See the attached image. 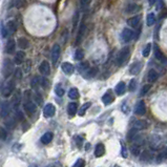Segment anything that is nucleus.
Masks as SVG:
<instances>
[{"label":"nucleus","mask_w":167,"mask_h":167,"mask_svg":"<svg viewBox=\"0 0 167 167\" xmlns=\"http://www.w3.org/2000/svg\"><path fill=\"white\" fill-rule=\"evenodd\" d=\"M130 55V50L129 47H123L119 53H118L117 57H116V64L118 66H122L124 65L125 62L128 60Z\"/></svg>","instance_id":"obj_1"},{"label":"nucleus","mask_w":167,"mask_h":167,"mask_svg":"<svg viewBox=\"0 0 167 167\" xmlns=\"http://www.w3.org/2000/svg\"><path fill=\"white\" fill-rule=\"evenodd\" d=\"M14 89H15V81L14 80L6 81V83L2 85V89H1L2 96L7 98V97H10L13 92H14Z\"/></svg>","instance_id":"obj_2"},{"label":"nucleus","mask_w":167,"mask_h":167,"mask_svg":"<svg viewBox=\"0 0 167 167\" xmlns=\"http://www.w3.org/2000/svg\"><path fill=\"white\" fill-rule=\"evenodd\" d=\"M2 73H3L4 78H9V77L14 73V64H13V62L10 59H6V60L3 61Z\"/></svg>","instance_id":"obj_3"},{"label":"nucleus","mask_w":167,"mask_h":167,"mask_svg":"<svg viewBox=\"0 0 167 167\" xmlns=\"http://www.w3.org/2000/svg\"><path fill=\"white\" fill-rule=\"evenodd\" d=\"M133 38V31H132L130 29H124L121 33V39L122 42H129L132 41V39Z\"/></svg>","instance_id":"obj_4"},{"label":"nucleus","mask_w":167,"mask_h":167,"mask_svg":"<svg viewBox=\"0 0 167 167\" xmlns=\"http://www.w3.org/2000/svg\"><path fill=\"white\" fill-rule=\"evenodd\" d=\"M23 108H24V110L29 115H33L36 112V109H37V106H36V104L34 103V102L30 101L29 100V101L24 102V104H23Z\"/></svg>","instance_id":"obj_5"},{"label":"nucleus","mask_w":167,"mask_h":167,"mask_svg":"<svg viewBox=\"0 0 167 167\" xmlns=\"http://www.w3.org/2000/svg\"><path fill=\"white\" fill-rule=\"evenodd\" d=\"M60 46L58 44H55L53 46V50H52V61H53V64L56 65L59 60V57H60Z\"/></svg>","instance_id":"obj_6"},{"label":"nucleus","mask_w":167,"mask_h":167,"mask_svg":"<svg viewBox=\"0 0 167 167\" xmlns=\"http://www.w3.org/2000/svg\"><path fill=\"white\" fill-rule=\"evenodd\" d=\"M11 112V103L9 101H2L1 103V117L6 118Z\"/></svg>","instance_id":"obj_7"},{"label":"nucleus","mask_w":167,"mask_h":167,"mask_svg":"<svg viewBox=\"0 0 167 167\" xmlns=\"http://www.w3.org/2000/svg\"><path fill=\"white\" fill-rule=\"evenodd\" d=\"M155 57L160 63L167 65V58L163 55V53L161 52V50L157 45L155 46Z\"/></svg>","instance_id":"obj_8"},{"label":"nucleus","mask_w":167,"mask_h":167,"mask_svg":"<svg viewBox=\"0 0 167 167\" xmlns=\"http://www.w3.org/2000/svg\"><path fill=\"white\" fill-rule=\"evenodd\" d=\"M39 71L43 76H48L51 74V65L47 61H42L39 65Z\"/></svg>","instance_id":"obj_9"},{"label":"nucleus","mask_w":167,"mask_h":167,"mask_svg":"<svg viewBox=\"0 0 167 167\" xmlns=\"http://www.w3.org/2000/svg\"><path fill=\"white\" fill-rule=\"evenodd\" d=\"M55 112H56V108L53 104H46L44 109H43V114H44L46 118L54 117V116H55Z\"/></svg>","instance_id":"obj_10"},{"label":"nucleus","mask_w":167,"mask_h":167,"mask_svg":"<svg viewBox=\"0 0 167 167\" xmlns=\"http://www.w3.org/2000/svg\"><path fill=\"white\" fill-rule=\"evenodd\" d=\"M145 112H146V106L144 101H139L135 107V114L139 116H143L145 115Z\"/></svg>","instance_id":"obj_11"},{"label":"nucleus","mask_w":167,"mask_h":167,"mask_svg":"<svg viewBox=\"0 0 167 167\" xmlns=\"http://www.w3.org/2000/svg\"><path fill=\"white\" fill-rule=\"evenodd\" d=\"M141 69H142V63L137 61V62H135L132 66H130L129 73L132 74V75H138V74L141 71Z\"/></svg>","instance_id":"obj_12"},{"label":"nucleus","mask_w":167,"mask_h":167,"mask_svg":"<svg viewBox=\"0 0 167 167\" xmlns=\"http://www.w3.org/2000/svg\"><path fill=\"white\" fill-rule=\"evenodd\" d=\"M140 21H141L140 16H133V17L129 18V19L127 20V24L129 25L130 27H132V29H136L137 26H139Z\"/></svg>","instance_id":"obj_13"},{"label":"nucleus","mask_w":167,"mask_h":167,"mask_svg":"<svg viewBox=\"0 0 167 167\" xmlns=\"http://www.w3.org/2000/svg\"><path fill=\"white\" fill-rule=\"evenodd\" d=\"M61 67H62V71L66 74V75H71V74L74 73V71H75L74 65L71 63H69V62L62 63V66H61Z\"/></svg>","instance_id":"obj_14"},{"label":"nucleus","mask_w":167,"mask_h":167,"mask_svg":"<svg viewBox=\"0 0 167 167\" xmlns=\"http://www.w3.org/2000/svg\"><path fill=\"white\" fill-rule=\"evenodd\" d=\"M20 101H21V92H20V91H16L14 97H13V99H12L13 107H14V108H17L20 104Z\"/></svg>","instance_id":"obj_15"},{"label":"nucleus","mask_w":167,"mask_h":167,"mask_svg":"<svg viewBox=\"0 0 167 167\" xmlns=\"http://www.w3.org/2000/svg\"><path fill=\"white\" fill-rule=\"evenodd\" d=\"M15 48H16V42H15L14 39H10L6 42V53L13 54L15 52Z\"/></svg>","instance_id":"obj_16"},{"label":"nucleus","mask_w":167,"mask_h":167,"mask_svg":"<svg viewBox=\"0 0 167 167\" xmlns=\"http://www.w3.org/2000/svg\"><path fill=\"white\" fill-rule=\"evenodd\" d=\"M102 101H103V103L105 105H108L114 101V96H112V91H108L107 92H105L103 95V97H102Z\"/></svg>","instance_id":"obj_17"},{"label":"nucleus","mask_w":167,"mask_h":167,"mask_svg":"<svg viewBox=\"0 0 167 167\" xmlns=\"http://www.w3.org/2000/svg\"><path fill=\"white\" fill-rule=\"evenodd\" d=\"M24 58H25V53L22 52V51H19V52L16 53V56H15V59H14V62L16 63L17 65H20V64L23 63Z\"/></svg>","instance_id":"obj_18"},{"label":"nucleus","mask_w":167,"mask_h":167,"mask_svg":"<svg viewBox=\"0 0 167 167\" xmlns=\"http://www.w3.org/2000/svg\"><path fill=\"white\" fill-rule=\"evenodd\" d=\"M84 30H85V25L84 23L82 22L81 25H80V29H79V32H78V35H77V38H76V45H79L80 42L83 39V34H84Z\"/></svg>","instance_id":"obj_19"},{"label":"nucleus","mask_w":167,"mask_h":167,"mask_svg":"<svg viewBox=\"0 0 167 167\" xmlns=\"http://www.w3.org/2000/svg\"><path fill=\"white\" fill-rule=\"evenodd\" d=\"M125 89H126V85H125L124 82H119V83L116 85V88H115V92L118 96H121L125 92Z\"/></svg>","instance_id":"obj_20"},{"label":"nucleus","mask_w":167,"mask_h":167,"mask_svg":"<svg viewBox=\"0 0 167 167\" xmlns=\"http://www.w3.org/2000/svg\"><path fill=\"white\" fill-rule=\"evenodd\" d=\"M18 46L22 50H26L30 47V41L24 37H21L18 39Z\"/></svg>","instance_id":"obj_21"},{"label":"nucleus","mask_w":167,"mask_h":167,"mask_svg":"<svg viewBox=\"0 0 167 167\" xmlns=\"http://www.w3.org/2000/svg\"><path fill=\"white\" fill-rule=\"evenodd\" d=\"M97 68L96 67H92V68H87L85 71H84L82 75H83V77H85V78L87 79H91L92 78V77H95L97 75Z\"/></svg>","instance_id":"obj_22"},{"label":"nucleus","mask_w":167,"mask_h":167,"mask_svg":"<svg viewBox=\"0 0 167 167\" xmlns=\"http://www.w3.org/2000/svg\"><path fill=\"white\" fill-rule=\"evenodd\" d=\"M105 153V147L104 145L102 144V143H99V144H97L96 148H95V156L96 157H102Z\"/></svg>","instance_id":"obj_23"},{"label":"nucleus","mask_w":167,"mask_h":167,"mask_svg":"<svg viewBox=\"0 0 167 167\" xmlns=\"http://www.w3.org/2000/svg\"><path fill=\"white\" fill-rule=\"evenodd\" d=\"M139 10H140V6H138V4L136 3H129L128 6H126V9H125V13H127V14H133V13L138 12Z\"/></svg>","instance_id":"obj_24"},{"label":"nucleus","mask_w":167,"mask_h":167,"mask_svg":"<svg viewBox=\"0 0 167 167\" xmlns=\"http://www.w3.org/2000/svg\"><path fill=\"white\" fill-rule=\"evenodd\" d=\"M77 110H78V105H77V103H75V102H71V103L68 104L67 112H68V115L71 116V117H73V116L76 115Z\"/></svg>","instance_id":"obj_25"},{"label":"nucleus","mask_w":167,"mask_h":167,"mask_svg":"<svg viewBox=\"0 0 167 167\" xmlns=\"http://www.w3.org/2000/svg\"><path fill=\"white\" fill-rule=\"evenodd\" d=\"M159 78V75L158 73L155 71V69H149V71H148V75H147V79L148 81L151 82V83H153V82H156L158 80Z\"/></svg>","instance_id":"obj_26"},{"label":"nucleus","mask_w":167,"mask_h":167,"mask_svg":"<svg viewBox=\"0 0 167 167\" xmlns=\"http://www.w3.org/2000/svg\"><path fill=\"white\" fill-rule=\"evenodd\" d=\"M133 128H136V129L138 130L145 129V128H147V122L144 121V120H138V121L133 124Z\"/></svg>","instance_id":"obj_27"},{"label":"nucleus","mask_w":167,"mask_h":167,"mask_svg":"<svg viewBox=\"0 0 167 167\" xmlns=\"http://www.w3.org/2000/svg\"><path fill=\"white\" fill-rule=\"evenodd\" d=\"M53 137L54 136L52 132H45L44 135L41 137V142H42L43 144H48L50 142H52Z\"/></svg>","instance_id":"obj_28"},{"label":"nucleus","mask_w":167,"mask_h":167,"mask_svg":"<svg viewBox=\"0 0 167 167\" xmlns=\"http://www.w3.org/2000/svg\"><path fill=\"white\" fill-rule=\"evenodd\" d=\"M6 29L9 30V32L11 33V34H13V33H15L17 31V23L15 22L14 20H10L6 24Z\"/></svg>","instance_id":"obj_29"},{"label":"nucleus","mask_w":167,"mask_h":167,"mask_svg":"<svg viewBox=\"0 0 167 167\" xmlns=\"http://www.w3.org/2000/svg\"><path fill=\"white\" fill-rule=\"evenodd\" d=\"M68 97H69L71 99H73V100L78 99V98H79V92H78V89H77L76 87H73V88L69 89Z\"/></svg>","instance_id":"obj_30"},{"label":"nucleus","mask_w":167,"mask_h":167,"mask_svg":"<svg viewBox=\"0 0 167 167\" xmlns=\"http://www.w3.org/2000/svg\"><path fill=\"white\" fill-rule=\"evenodd\" d=\"M146 22H147V25L148 26H151V25L155 24L156 22V15L153 13H149L147 15V18H146Z\"/></svg>","instance_id":"obj_31"},{"label":"nucleus","mask_w":167,"mask_h":167,"mask_svg":"<svg viewBox=\"0 0 167 167\" xmlns=\"http://www.w3.org/2000/svg\"><path fill=\"white\" fill-rule=\"evenodd\" d=\"M91 105H92V103H89V102H87V103H84L83 105L81 106V108L79 109V116H84L85 115V112H86V110L91 107Z\"/></svg>","instance_id":"obj_32"},{"label":"nucleus","mask_w":167,"mask_h":167,"mask_svg":"<svg viewBox=\"0 0 167 167\" xmlns=\"http://www.w3.org/2000/svg\"><path fill=\"white\" fill-rule=\"evenodd\" d=\"M38 85H41V79L38 76H35L34 78L32 79V82H31V86L33 88H37Z\"/></svg>","instance_id":"obj_33"},{"label":"nucleus","mask_w":167,"mask_h":167,"mask_svg":"<svg viewBox=\"0 0 167 167\" xmlns=\"http://www.w3.org/2000/svg\"><path fill=\"white\" fill-rule=\"evenodd\" d=\"M83 57H84V52L81 50V48H78V50H77L76 52H75V56H74V59H75V60H77V61H80V60H82V59H83Z\"/></svg>","instance_id":"obj_34"},{"label":"nucleus","mask_w":167,"mask_h":167,"mask_svg":"<svg viewBox=\"0 0 167 167\" xmlns=\"http://www.w3.org/2000/svg\"><path fill=\"white\" fill-rule=\"evenodd\" d=\"M26 4H27L26 0H15L14 2V6L16 7V9H22V7H24Z\"/></svg>","instance_id":"obj_35"},{"label":"nucleus","mask_w":167,"mask_h":167,"mask_svg":"<svg viewBox=\"0 0 167 167\" xmlns=\"http://www.w3.org/2000/svg\"><path fill=\"white\" fill-rule=\"evenodd\" d=\"M55 92H56V95L59 96V97H62L63 95H64V89H63V87H62L61 84H58V85H56Z\"/></svg>","instance_id":"obj_36"},{"label":"nucleus","mask_w":167,"mask_h":167,"mask_svg":"<svg viewBox=\"0 0 167 167\" xmlns=\"http://www.w3.org/2000/svg\"><path fill=\"white\" fill-rule=\"evenodd\" d=\"M151 46H153V45H151V43H148V44L145 45L144 50H143V52H142L144 57H148V56H149L150 51H151Z\"/></svg>","instance_id":"obj_37"},{"label":"nucleus","mask_w":167,"mask_h":167,"mask_svg":"<svg viewBox=\"0 0 167 167\" xmlns=\"http://www.w3.org/2000/svg\"><path fill=\"white\" fill-rule=\"evenodd\" d=\"M14 78L15 80H20L22 78V71L20 68H16L14 71Z\"/></svg>","instance_id":"obj_38"},{"label":"nucleus","mask_w":167,"mask_h":167,"mask_svg":"<svg viewBox=\"0 0 167 167\" xmlns=\"http://www.w3.org/2000/svg\"><path fill=\"white\" fill-rule=\"evenodd\" d=\"M150 158H151V155L148 150L143 151L142 155H141V160H149Z\"/></svg>","instance_id":"obj_39"},{"label":"nucleus","mask_w":167,"mask_h":167,"mask_svg":"<svg viewBox=\"0 0 167 167\" xmlns=\"http://www.w3.org/2000/svg\"><path fill=\"white\" fill-rule=\"evenodd\" d=\"M139 153H140V145L138 144H133V146L132 147V153L135 156H138Z\"/></svg>","instance_id":"obj_40"},{"label":"nucleus","mask_w":167,"mask_h":167,"mask_svg":"<svg viewBox=\"0 0 167 167\" xmlns=\"http://www.w3.org/2000/svg\"><path fill=\"white\" fill-rule=\"evenodd\" d=\"M87 68H88V64H87V62L80 63V65H79V71H80V73H82V74H83Z\"/></svg>","instance_id":"obj_41"},{"label":"nucleus","mask_w":167,"mask_h":167,"mask_svg":"<svg viewBox=\"0 0 167 167\" xmlns=\"http://www.w3.org/2000/svg\"><path fill=\"white\" fill-rule=\"evenodd\" d=\"M165 159H167V149H165L164 151H162L160 155H159V157H158V161L165 160Z\"/></svg>","instance_id":"obj_42"},{"label":"nucleus","mask_w":167,"mask_h":167,"mask_svg":"<svg viewBox=\"0 0 167 167\" xmlns=\"http://www.w3.org/2000/svg\"><path fill=\"white\" fill-rule=\"evenodd\" d=\"M149 89H150L149 84H146V85H144V86H143V88H142V91H141V96H144V95H146Z\"/></svg>","instance_id":"obj_43"},{"label":"nucleus","mask_w":167,"mask_h":167,"mask_svg":"<svg viewBox=\"0 0 167 167\" xmlns=\"http://www.w3.org/2000/svg\"><path fill=\"white\" fill-rule=\"evenodd\" d=\"M84 165H85V162H84V160L79 159V160H77V162L75 163L74 167H84Z\"/></svg>","instance_id":"obj_44"},{"label":"nucleus","mask_w":167,"mask_h":167,"mask_svg":"<svg viewBox=\"0 0 167 167\" xmlns=\"http://www.w3.org/2000/svg\"><path fill=\"white\" fill-rule=\"evenodd\" d=\"M136 87H137V81L136 80H132L130 81V84H129V91H135Z\"/></svg>","instance_id":"obj_45"},{"label":"nucleus","mask_w":167,"mask_h":167,"mask_svg":"<svg viewBox=\"0 0 167 167\" xmlns=\"http://www.w3.org/2000/svg\"><path fill=\"white\" fill-rule=\"evenodd\" d=\"M6 135H7L6 130L4 129L3 127H2V128H1V139H2V140H4V139L6 138Z\"/></svg>","instance_id":"obj_46"},{"label":"nucleus","mask_w":167,"mask_h":167,"mask_svg":"<svg viewBox=\"0 0 167 167\" xmlns=\"http://www.w3.org/2000/svg\"><path fill=\"white\" fill-rule=\"evenodd\" d=\"M89 1H91V0H80L82 6H86V4H88Z\"/></svg>","instance_id":"obj_47"},{"label":"nucleus","mask_w":167,"mask_h":167,"mask_svg":"<svg viewBox=\"0 0 167 167\" xmlns=\"http://www.w3.org/2000/svg\"><path fill=\"white\" fill-rule=\"evenodd\" d=\"M30 66H31V60H27V61H26V69H25L24 73H27V71H29Z\"/></svg>","instance_id":"obj_48"},{"label":"nucleus","mask_w":167,"mask_h":167,"mask_svg":"<svg viewBox=\"0 0 167 167\" xmlns=\"http://www.w3.org/2000/svg\"><path fill=\"white\" fill-rule=\"evenodd\" d=\"M156 2V0H148V3H149V6H153Z\"/></svg>","instance_id":"obj_49"},{"label":"nucleus","mask_w":167,"mask_h":167,"mask_svg":"<svg viewBox=\"0 0 167 167\" xmlns=\"http://www.w3.org/2000/svg\"><path fill=\"white\" fill-rule=\"evenodd\" d=\"M114 167H119V166H118V165H115Z\"/></svg>","instance_id":"obj_50"},{"label":"nucleus","mask_w":167,"mask_h":167,"mask_svg":"<svg viewBox=\"0 0 167 167\" xmlns=\"http://www.w3.org/2000/svg\"><path fill=\"white\" fill-rule=\"evenodd\" d=\"M53 167H56V166H53Z\"/></svg>","instance_id":"obj_51"}]
</instances>
